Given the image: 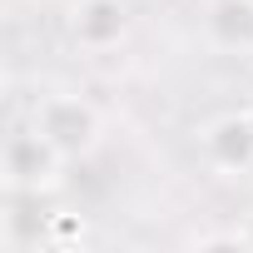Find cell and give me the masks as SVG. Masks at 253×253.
<instances>
[{
  "mask_svg": "<svg viewBox=\"0 0 253 253\" xmlns=\"http://www.w3.org/2000/svg\"><path fill=\"white\" fill-rule=\"evenodd\" d=\"M70 35H75L80 50L104 55V50L124 45V35H129V10H124V0H80L75 15H70Z\"/></svg>",
  "mask_w": 253,
  "mask_h": 253,
  "instance_id": "277c9868",
  "label": "cell"
},
{
  "mask_svg": "<svg viewBox=\"0 0 253 253\" xmlns=\"http://www.w3.org/2000/svg\"><path fill=\"white\" fill-rule=\"evenodd\" d=\"M238 238H243V248H248V253H253V213H248V218H243V223H238Z\"/></svg>",
  "mask_w": 253,
  "mask_h": 253,
  "instance_id": "8992f818",
  "label": "cell"
},
{
  "mask_svg": "<svg viewBox=\"0 0 253 253\" xmlns=\"http://www.w3.org/2000/svg\"><path fill=\"white\" fill-rule=\"evenodd\" d=\"M204 159L218 174H248L253 169V114H218L204 124Z\"/></svg>",
  "mask_w": 253,
  "mask_h": 253,
  "instance_id": "3957f363",
  "label": "cell"
},
{
  "mask_svg": "<svg viewBox=\"0 0 253 253\" xmlns=\"http://www.w3.org/2000/svg\"><path fill=\"white\" fill-rule=\"evenodd\" d=\"M30 124L75 164V159H89L104 139V114L94 109V99L75 94V89H55V94H40L35 109H30Z\"/></svg>",
  "mask_w": 253,
  "mask_h": 253,
  "instance_id": "6da1fadb",
  "label": "cell"
},
{
  "mask_svg": "<svg viewBox=\"0 0 253 253\" xmlns=\"http://www.w3.org/2000/svg\"><path fill=\"white\" fill-rule=\"evenodd\" d=\"M209 40L218 50H248L253 55V0H213Z\"/></svg>",
  "mask_w": 253,
  "mask_h": 253,
  "instance_id": "5b68a950",
  "label": "cell"
},
{
  "mask_svg": "<svg viewBox=\"0 0 253 253\" xmlns=\"http://www.w3.org/2000/svg\"><path fill=\"white\" fill-rule=\"evenodd\" d=\"M70 159L35 129V124H25V129H15L5 139V149H0V174H5V189L15 199H40L60 184V169Z\"/></svg>",
  "mask_w": 253,
  "mask_h": 253,
  "instance_id": "7a4b0ae2",
  "label": "cell"
}]
</instances>
